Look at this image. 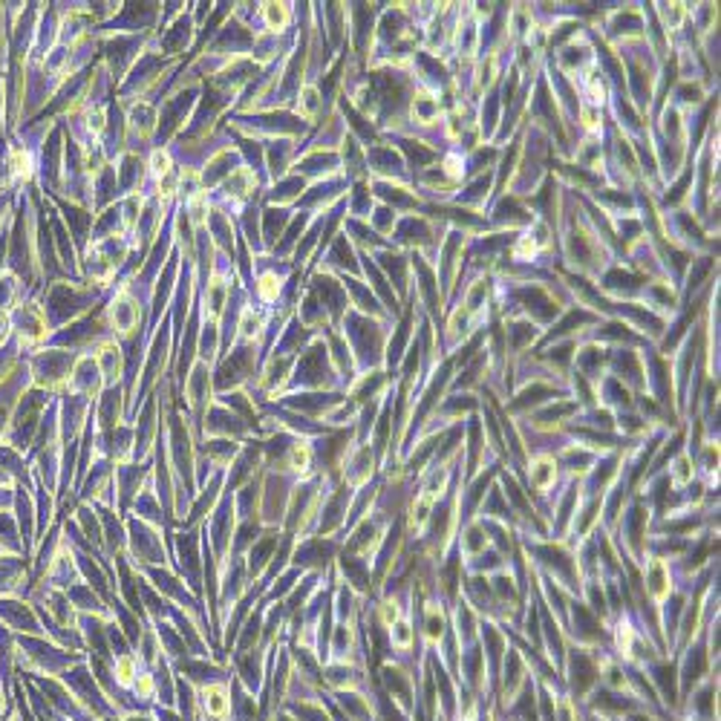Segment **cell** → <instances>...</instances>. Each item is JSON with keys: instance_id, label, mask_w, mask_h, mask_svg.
Wrapping results in <instances>:
<instances>
[{"instance_id": "cell-1", "label": "cell", "mask_w": 721, "mask_h": 721, "mask_svg": "<svg viewBox=\"0 0 721 721\" xmlns=\"http://www.w3.org/2000/svg\"><path fill=\"white\" fill-rule=\"evenodd\" d=\"M101 289L81 286V283H55L50 289V304H46V315H52L55 323H73L81 315H87L101 300Z\"/></svg>"}, {"instance_id": "cell-2", "label": "cell", "mask_w": 721, "mask_h": 721, "mask_svg": "<svg viewBox=\"0 0 721 721\" xmlns=\"http://www.w3.org/2000/svg\"><path fill=\"white\" fill-rule=\"evenodd\" d=\"M145 309L127 286H115V295L110 297L107 309H104V327L110 329L115 341H131L136 338V329L145 323Z\"/></svg>"}, {"instance_id": "cell-3", "label": "cell", "mask_w": 721, "mask_h": 721, "mask_svg": "<svg viewBox=\"0 0 721 721\" xmlns=\"http://www.w3.org/2000/svg\"><path fill=\"white\" fill-rule=\"evenodd\" d=\"M526 468H528V485H531V491L537 494L540 499L549 496L557 482H560V462H557V456L551 450H537L534 456H528L526 462Z\"/></svg>"}, {"instance_id": "cell-4", "label": "cell", "mask_w": 721, "mask_h": 721, "mask_svg": "<svg viewBox=\"0 0 721 721\" xmlns=\"http://www.w3.org/2000/svg\"><path fill=\"white\" fill-rule=\"evenodd\" d=\"M644 589L646 598L658 606H664V600L676 591V583H672V568L670 560H661V557H646L644 563Z\"/></svg>"}, {"instance_id": "cell-5", "label": "cell", "mask_w": 721, "mask_h": 721, "mask_svg": "<svg viewBox=\"0 0 721 721\" xmlns=\"http://www.w3.org/2000/svg\"><path fill=\"white\" fill-rule=\"evenodd\" d=\"M649 12L655 18V27L661 35L672 44L678 35L687 32L690 23V4H681V0H672V4H649Z\"/></svg>"}, {"instance_id": "cell-6", "label": "cell", "mask_w": 721, "mask_h": 721, "mask_svg": "<svg viewBox=\"0 0 721 721\" xmlns=\"http://www.w3.org/2000/svg\"><path fill=\"white\" fill-rule=\"evenodd\" d=\"M4 338H6V315L0 312V341H4Z\"/></svg>"}]
</instances>
